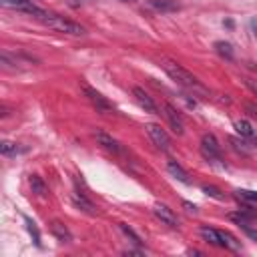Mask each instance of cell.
Returning a JSON list of instances; mask_svg holds the SVG:
<instances>
[{
	"mask_svg": "<svg viewBox=\"0 0 257 257\" xmlns=\"http://www.w3.org/2000/svg\"><path fill=\"white\" fill-rule=\"evenodd\" d=\"M159 66L179 84V86H183L185 90H189V92H193L195 96H201V98H209V90H207V86H203V82L193 74V72H189L187 68H183L179 62H175V60H171V58H161L159 60Z\"/></svg>",
	"mask_w": 257,
	"mask_h": 257,
	"instance_id": "6da1fadb",
	"label": "cell"
},
{
	"mask_svg": "<svg viewBox=\"0 0 257 257\" xmlns=\"http://www.w3.org/2000/svg\"><path fill=\"white\" fill-rule=\"evenodd\" d=\"M34 18H36V20H40L44 26H48V28H52V30H56V32L68 34V36H84V34H86V28H84V26H80L78 22L68 20V18L60 16V14L48 12V10H44V8H40V10H38V14H36Z\"/></svg>",
	"mask_w": 257,
	"mask_h": 257,
	"instance_id": "7a4b0ae2",
	"label": "cell"
},
{
	"mask_svg": "<svg viewBox=\"0 0 257 257\" xmlns=\"http://www.w3.org/2000/svg\"><path fill=\"white\" fill-rule=\"evenodd\" d=\"M80 90H82V94L88 98V102H90L98 112H102V114H112V112H114L112 102H108V98H106V96H102L96 88L88 86L86 82H80Z\"/></svg>",
	"mask_w": 257,
	"mask_h": 257,
	"instance_id": "3957f363",
	"label": "cell"
},
{
	"mask_svg": "<svg viewBox=\"0 0 257 257\" xmlns=\"http://www.w3.org/2000/svg\"><path fill=\"white\" fill-rule=\"evenodd\" d=\"M201 155H203L207 161H211V163L221 161V145H219V141H217L215 135L205 133V135L201 137Z\"/></svg>",
	"mask_w": 257,
	"mask_h": 257,
	"instance_id": "277c9868",
	"label": "cell"
},
{
	"mask_svg": "<svg viewBox=\"0 0 257 257\" xmlns=\"http://www.w3.org/2000/svg\"><path fill=\"white\" fill-rule=\"evenodd\" d=\"M163 114H165L167 122L171 124V128H173L177 135H183V133H185V120H183L181 112H179L171 102H165V104H163Z\"/></svg>",
	"mask_w": 257,
	"mask_h": 257,
	"instance_id": "5b68a950",
	"label": "cell"
},
{
	"mask_svg": "<svg viewBox=\"0 0 257 257\" xmlns=\"http://www.w3.org/2000/svg\"><path fill=\"white\" fill-rule=\"evenodd\" d=\"M145 128H147V133H149V137H151V141L155 143L157 149H161V151H169L171 149V139H169L165 128H161L159 124H147Z\"/></svg>",
	"mask_w": 257,
	"mask_h": 257,
	"instance_id": "8992f818",
	"label": "cell"
},
{
	"mask_svg": "<svg viewBox=\"0 0 257 257\" xmlns=\"http://www.w3.org/2000/svg\"><path fill=\"white\" fill-rule=\"evenodd\" d=\"M153 213H155V217H157L161 223H165V225H169V227H173V229L179 227V219H177V215H175L167 205H163V203H155V205H153Z\"/></svg>",
	"mask_w": 257,
	"mask_h": 257,
	"instance_id": "52a82bcc",
	"label": "cell"
},
{
	"mask_svg": "<svg viewBox=\"0 0 257 257\" xmlns=\"http://www.w3.org/2000/svg\"><path fill=\"white\" fill-rule=\"evenodd\" d=\"M2 6L6 8H14V10H20L24 14H30V16H36L40 6H36L32 0H0Z\"/></svg>",
	"mask_w": 257,
	"mask_h": 257,
	"instance_id": "ba28073f",
	"label": "cell"
},
{
	"mask_svg": "<svg viewBox=\"0 0 257 257\" xmlns=\"http://www.w3.org/2000/svg\"><path fill=\"white\" fill-rule=\"evenodd\" d=\"M133 96H135V100L139 102V106H141L145 112H151V114H159V112H157V104L153 102V98L149 96V92H145V88H141V86H135V88H133Z\"/></svg>",
	"mask_w": 257,
	"mask_h": 257,
	"instance_id": "9c48e42d",
	"label": "cell"
},
{
	"mask_svg": "<svg viewBox=\"0 0 257 257\" xmlns=\"http://www.w3.org/2000/svg\"><path fill=\"white\" fill-rule=\"evenodd\" d=\"M94 137H96L98 145H100L102 149H106L108 153H112V155H118V153H120V143H118L114 137H110L108 133H104V131H96Z\"/></svg>",
	"mask_w": 257,
	"mask_h": 257,
	"instance_id": "30bf717a",
	"label": "cell"
},
{
	"mask_svg": "<svg viewBox=\"0 0 257 257\" xmlns=\"http://www.w3.org/2000/svg\"><path fill=\"white\" fill-rule=\"evenodd\" d=\"M235 128H237V133H239L241 139H245L249 145L257 147V131L251 126V122H247V120H237V122H235Z\"/></svg>",
	"mask_w": 257,
	"mask_h": 257,
	"instance_id": "8fae6325",
	"label": "cell"
},
{
	"mask_svg": "<svg viewBox=\"0 0 257 257\" xmlns=\"http://www.w3.org/2000/svg\"><path fill=\"white\" fill-rule=\"evenodd\" d=\"M50 231H52V235H54L60 243H70V241H72V233H70L68 227H66L64 223H60V221H52V223H50Z\"/></svg>",
	"mask_w": 257,
	"mask_h": 257,
	"instance_id": "7c38bea8",
	"label": "cell"
},
{
	"mask_svg": "<svg viewBox=\"0 0 257 257\" xmlns=\"http://www.w3.org/2000/svg\"><path fill=\"white\" fill-rule=\"evenodd\" d=\"M199 233H201V237H203L207 243H211V245H215V247H223L221 231H217V229H213V227H207V225H203V227L199 229Z\"/></svg>",
	"mask_w": 257,
	"mask_h": 257,
	"instance_id": "4fadbf2b",
	"label": "cell"
},
{
	"mask_svg": "<svg viewBox=\"0 0 257 257\" xmlns=\"http://www.w3.org/2000/svg\"><path fill=\"white\" fill-rule=\"evenodd\" d=\"M167 171H169L177 181H181L183 185H189V183H191V179H189L187 171H185L177 161H173V159H171V161H167Z\"/></svg>",
	"mask_w": 257,
	"mask_h": 257,
	"instance_id": "5bb4252c",
	"label": "cell"
},
{
	"mask_svg": "<svg viewBox=\"0 0 257 257\" xmlns=\"http://www.w3.org/2000/svg\"><path fill=\"white\" fill-rule=\"evenodd\" d=\"M72 201H74V205H76V207H80V209H82V211H86L88 215H94V213H96L94 203H92V201H88V199L84 197V193L74 191V193H72Z\"/></svg>",
	"mask_w": 257,
	"mask_h": 257,
	"instance_id": "9a60e30c",
	"label": "cell"
},
{
	"mask_svg": "<svg viewBox=\"0 0 257 257\" xmlns=\"http://www.w3.org/2000/svg\"><path fill=\"white\" fill-rule=\"evenodd\" d=\"M28 185H30V189H32V193L34 195H38V197H44L46 195V183L42 181V177H38V175H30L28 177Z\"/></svg>",
	"mask_w": 257,
	"mask_h": 257,
	"instance_id": "2e32d148",
	"label": "cell"
},
{
	"mask_svg": "<svg viewBox=\"0 0 257 257\" xmlns=\"http://www.w3.org/2000/svg\"><path fill=\"white\" fill-rule=\"evenodd\" d=\"M151 6L159 12H171L179 8V2L177 0H151Z\"/></svg>",
	"mask_w": 257,
	"mask_h": 257,
	"instance_id": "e0dca14e",
	"label": "cell"
},
{
	"mask_svg": "<svg viewBox=\"0 0 257 257\" xmlns=\"http://www.w3.org/2000/svg\"><path fill=\"white\" fill-rule=\"evenodd\" d=\"M215 50H217L223 58L233 60V46H231L229 42H225V40H217V42H215Z\"/></svg>",
	"mask_w": 257,
	"mask_h": 257,
	"instance_id": "ac0fdd59",
	"label": "cell"
},
{
	"mask_svg": "<svg viewBox=\"0 0 257 257\" xmlns=\"http://www.w3.org/2000/svg\"><path fill=\"white\" fill-rule=\"evenodd\" d=\"M221 239H223V247L231 249V251H241V243L227 231H221Z\"/></svg>",
	"mask_w": 257,
	"mask_h": 257,
	"instance_id": "d6986e66",
	"label": "cell"
},
{
	"mask_svg": "<svg viewBox=\"0 0 257 257\" xmlns=\"http://www.w3.org/2000/svg\"><path fill=\"white\" fill-rule=\"evenodd\" d=\"M24 223H26V231L30 233V237H32V241H34V245H36V247H40V245H42V243H40V233H38V229H36L34 221H32L30 217H26V215H24Z\"/></svg>",
	"mask_w": 257,
	"mask_h": 257,
	"instance_id": "ffe728a7",
	"label": "cell"
},
{
	"mask_svg": "<svg viewBox=\"0 0 257 257\" xmlns=\"http://www.w3.org/2000/svg\"><path fill=\"white\" fill-rule=\"evenodd\" d=\"M231 141V145H233V149L237 151V153H243V155H249V143L245 141V139H237V137H231L229 139Z\"/></svg>",
	"mask_w": 257,
	"mask_h": 257,
	"instance_id": "44dd1931",
	"label": "cell"
},
{
	"mask_svg": "<svg viewBox=\"0 0 257 257\" xmlns=\"http://www.w3.org/2000/svg\"><path fill=\"white\" fill-rule=\"evenodd\" d=\"M118 227H120V231L124 233V237H128V239H131L135 245H141V243H143V241H141V237H139V235H137V233H135V231H133V229H131L126 223H118Z\"/></svg>",
	"mask_w": 257,
	"mask_h": 257,
	"instance_id": "7402d4cb",
	"label": "cell"
},
{
	"mask_svg": "<svg viewBox=\"0 0 257 257\" xmlns=\"http://www.w3.org/2000/svg\"><path fill=\"white\" fill-rule=\"evenodd\" d=\"M0 151H2V155H16L18 153V147H16V143H10V141H4L2 145H0Z\"/></svg>",
	"mask_w": 257,
	"mask_h": 257,
	"instance_id": "603a6c76",
	"label": "cell"
},
{
	"mask_svg": "<svg viewBox=\"0 0 257 257\" xmlns=\"http://www.w3.org/2000/svg\"><path fill=\"white\" fill-rule=\"evenodd\" d=\"M203 193H205V195H209V197H213V199H217V201L225 199V195H223L217 187H211V185H205V187H203Z\"/></svg>",
	"mask_w": 257,
	"mask_h": 257,
	"instance_id": "cb8c5ba5",
	"label": "cell"
},
{
	"mask_svg": "<svg viewBox=\"0 0 257 257\" xmlns=\"http://www.w3.org/2000/svg\"><path fill=\"white\" fill-rule=\"evenodd\" d=\"M237 197H241V199H245V201H251V203H257V191L239 189V191H237Z\"/></svg>",
	"mask_w": 257,
	"mask_h": 257,
	"instance_id": "d4e9b609",
	"label": "cell"
},
{
	"mask_svg": "<svg viewBox=\"0 0 257 257\" xmlns=\"http://www.w3.org/2000/svg\"><path fill=\"white\" fill-rule=\"evenodd\" d=\"M245 86L257 96V80H255V78H245Z\"/></svg>",
	"mask_w": 257,
	"mask_h": 257,
	"instance_id": "484cf974",
	"label": "cell"
},
{
	"mask_svg": "<svg viewBox=\"0 0 257 257\" xmlns=\"http://www.w3.org/2000/svg\"><path fill=\"white\" fill-rule=\"evenodd\" d=\"M183 207H185L187 213H197V207L193 203H189V201H183Z\"/></svg>",
	"mask_w": 257,
	"mask_h": 257,
	"instance_id": "4316f807",
	"label": "cell"
},
{
	"mask_svg": "<svg viewBox=\"0 0 257 257\" xmlns=\"http://www.w3.org/2000/svg\"><path fill=\"white\" fill-rule=\"evenodd\" d=\"M122 2H135V0H122Z\"/></svg>",
	"mask_w": 257,
	"mask_h": 257,
	"instance_id": "83f0119b",
	"label": "cell"
}]
</instances>
